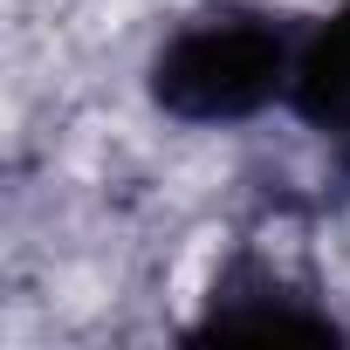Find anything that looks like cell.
<instances>
[{
	"instance_id": "obj_1",
	"label": "cell",
	"mask_w": 350,
	"mask_h": 350,
	"mask_svg": "<svg viewBox=\"0 0 350 350\" xmlns=\"http://www.w3.org/2000/svg\"><path fill=\"white\" fill-rule=\"evenodd\" d=\"M302 14L268 0H200L144 55V103L179 131H241L288 110Z\"/></svg>"
},
{
	"instance_id": "obj_2",
	"label": "cell",
	"mask_w": 350,
	"mask_h": 350,
	"mask_svg": "<svg viewBox=\"0 0 350 350\" xmlns=\"http://www.w3.org/2000/svg\"><path fill=\"white\" fill-rule=\"evenodd\" d=\"M213 336H316V343H343L350 323L336 316V302L323 295L316 275L288 268L282 254L241 241L220 254V268L200 288V309L186 323V343H213Z\"/></svg>"
},
{
	"instance_id": "obj_3",
	"label": "cell",
	"mask_w": 350,
	"mask_h": 350,
	"mask_svg": "<svg viewBox=\"0 0 350 350\" xmlns=\"http://www.w3.org/2000/svg\"><path fill=\"white\" fill-rule=\"evenodd\" d=\"M288 117L323 144L329 172L350 186V0H336V8H323V14L302 21Z\"/></svg>"
}]
</instances>
